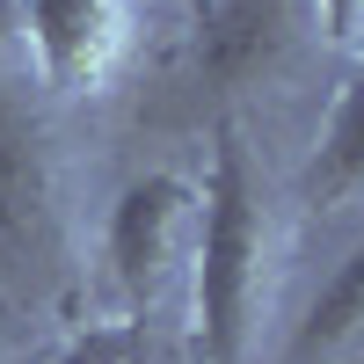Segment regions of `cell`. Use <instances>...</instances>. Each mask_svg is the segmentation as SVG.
<instances>
[{
	"mask_svg": "<svg viewBox=\"0 0 364 364\" xmlns=\"http://www.w3.org/2000/svg\"><path fill=\"white\" fill-rule=\"evenodd\" d=\"M364 357V240L336 262L306 314L284 328V343L269 350V364H357Z\"/></svg>",
	"mask_w": 364,
	"mask_h": 364,
	"instance_id": "5b68a950",
	"label": "cell"
},
{
	"mask_svg": "<svg viewBox=\"0 0 364 364\" xmlns=\"http://www.w3.org/2000/svg\"><path fill=\"white\" fill-rule=\"evenodd\" d=\"M182 8H190V15H197V22H204V15H211V8H219V0H182Z\"/></svg>",
	"mask_w": 364,
	"mask_h": 364,
	"instance_id": "30bf717a",
	"label": "cell"
},
{
	"mask_svg": "<svg viewBox=\"0 0 364 364\" xmlns=\"http://www.w3.org/2000/svg\"><path fill=\"white\" fill-rule=\"evenodd\" d=\"M51 364H161V343H154V321H95Z\"/></svg>",
	"mask_w": 364,
	"mask_h": 364,
	"instance_id": "ba28073f",
	"label": "cell"
},
{
	"mask_svg": "<svg viewBox=\"0 0 364 364\" xmlns=\"http://www.w3.org/2000/svg\"><path fill=\"white\" fill-rule=\"evenodd\" d=\"M58 255V161L37 102L0 73V269L37 277Z\"/></svg>",
	"mask_w": 364,
	"mask_h": 364,
	"instance_id": "3957f363",
	"label": "cell"
},
{
	"mask_svg": "<svg viewBox=\"0 0 364 364\" xmlns=\"http://www.w3.org/2000/svg\"><path fill=\"white\" fill-rule=\"evenodd\" d=\"M197 226H204V190L175 168L132 175L102 219V269L124 321H161L175 299H190V262H197Z\"/></svg>",
	"mask_w": 364,
	"mask_h": 364,
	"instance_id": "7a4b0ae2",
	"label": "cell"
},
{
	"mask_svg": "<svg viewBox=\"0 0 364 364\" xmlns=\"http://www.w3.org/2000/svg\"><path fill=\"white\" fill-rule=\"evenodd\" d=\"M314 22H321V37L336 51L364 58V0H314Z\"/></svg>",
	"mask_w": 364,
	"mask_h": 364,
	"instance_id": "9c48e42d",
	"label": "cell"
},
{
	"mask_svg": "<svg viewBox=\"0 0 364 364\" xmlns=\"http://www.w3.org/2000/svg\"><path fill=\"white\" fill-rule=\"evenodd\" d=\"M15 29L51 95H95L132 51V0H15Z\"/></svg>",
	"mask_w": 364,
	"mask_h": 364,
	"instance_id": "277c9868",
	"label": "cell"
},
{
	"mask_svg": "<svg viewBox=\"0 0 364 364\" xmlns=\"http://www.w3.org/2000/svg\"><path fill=\"white\" fill-rule=\"evenodd\" d=\"M0 22H15V0H0Z\"/></svg>",
	"mask_w": 364,
	"mask_h": 364,
	"instance_id": "8fae6325",
	"label": "cell"
},
{
	"mask_svg": "<svg viewBox=\"0 0 364 364\" xmlns=\"http://www.w3.org/2000/svg\"><path fill=\"white\" fill-rule=\"evenodd\" d=\"M291 8L284 0H219L204 22H197V66L219 80V87H248L284 58L291 37Z\"/></svg>",
	"mask_w": 364,
	"mask_h": 364,
	"instance_id": "8992f818",
	"label": "cell"
},
{
	"mask_svg": "<svg viewBox=\"0 0 364 364\" xmlns=\"http://www.w3.org/2000/svg\"><path fill=\"white\" fill-rule=\"evenodd\" d=\"M197 190H204V226H197V262H190L197 357L204 364H262L269 291H277V211H269L255 146L233 117L211 139V175Z\"/></svg>",
	"mask_w": 364,
	"mask_h": 364,
	"instance_id": "6da1fadb",
	"label": "cell"
},
{
	"mask_svg": "<svg viewBox=\"0 0 364 364\" xmlns=\"http://www.w3.org/2000/svg\"><path fill=\"white\" fill-rule=\"evenodd\" d=\"M299 197L314 211H350L364 204V58L350 66V80L336 87V102L321 117V139H314V161L299 175Z\"/></svg>",
	"mask_w": 364,
	"mask_h": 364,
	"instance_id": "52a82bcc",
	"label": "cell"
}]
</instances>
